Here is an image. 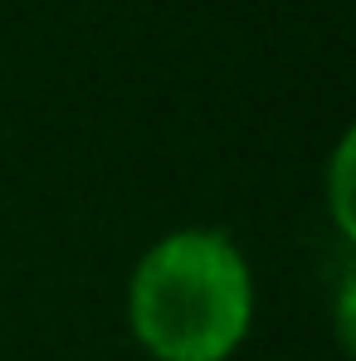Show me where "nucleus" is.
Wrapping results in <instances>:
<instances>
[{
  "mask_svg": "<svg viewBox=\"0 0 356 361\" xmlns=\"http://www.w3.org/2000/svg\"><path fill=\"white\" fill-rule=\"evenodd\" d=\"M254 317V269L230 230L180 225L132 264L127 327L152 361H235Z\"/></svg>",
  "mask_w": 356,
  "mask_h": 361,
  "instance_id": "obj_1",
  "label": "nucleus"
},
{
  "mask_svg": "<svg viewBox=\"0 0 356 361\" xmlns=\"http://www.w3.org/2000/svg\"><path fill=\"white\" fill-rule=\"evenodd\" d=\"M352 171H356V137L342 132L337 152H332V166H327V215H332V230L337 240L352 244L356 220H352Z\"/></svg>",
  "mask_w": 356,
  "mask_h": 361,
  "instance_id": "obj_2",
  "label": "nucleus"
}]
</instances>
